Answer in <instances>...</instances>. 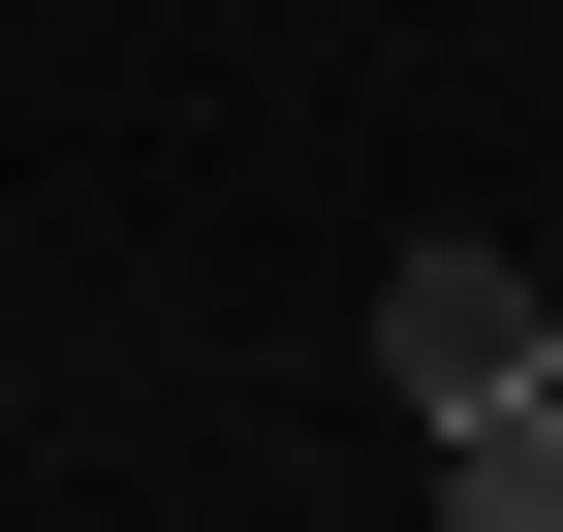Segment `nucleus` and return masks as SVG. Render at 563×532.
Returning a JSON list of instances; mask_svg holds the SVG:
<instances>
[{
	"mask_svg": "<svg viewBox=\"0 0 563 532\" xmlns=\"http://www.w3.org/2000/svg\"><path fill=\"white\" fill-rule=\"evenodd\" d=\"M439 501H470V532H563V313H532V376L439 408Z\"/></svg>",
	"mask_w": 563,
	"mask_h": 532,
	"instance_id": "2",
	"label": "nucleus"
},
{
	"mask_svg": "<svg viewBox=\"0 0 563 532\" xmlns=\"http://www.w3.org/2000/svg\"><path fill=\"white\" fill-rule=\"evenodd\" d=\"M532 313H563V282H532V251H470V220H439V251H407V282H376V376H407V439H439V408H470V376H532Z\"/></svg>",
	"mask_w": 563,
	"mask_h": 532,
	"instance_id": "1",
	"label": "nucleus"
}]
</instances>
